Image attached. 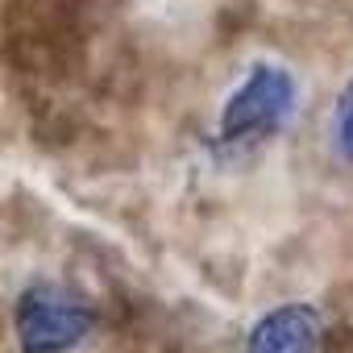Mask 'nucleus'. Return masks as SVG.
I'll use <instances>...</instances> for the list:
<instances>
[{
	"label": "nucleus",
	"mask_w": 353,
	"mask_h": 353,
	"mask_svg": "<svg viewBox=\"0 0 353 353\" xmlns=\"http://www.w3.org/2000/svg\"><path fill=\"white\" fill-rule=\"evenodd\" d=\"M299 108V79L274 63V59H258L245 67V75L233 83V92L225 96L221 112H216V133L212 141L221 150H250L262 145L270 137H279L291 117Z\"/></svg>",
	"instance_id": "nucleus-1"
},
{
	"label": "nucleus",
	"mask_w": 353,
	"mask_h": 353,
	"mask_svg": "<svg viewBox=\"0 0 353 353\" xmlns=\"http://www.w3.org/2000/svg\"><path fill=\"white\" fill-rule=\"evenodd\" d=\"M96 324L92 299L59 279H34L13 299V341L21 353H75L92 341Z\"/></svg>",
	"instance_id": "nucleus-2"
},
{
	"label": "nucleus",
	"mask_w": 353,
	"mask_h": 353,
	"mask_svg": "<svg viewBox=\"0 0 353 353\" xmlns=\"http://www.w3.org/2000/svg\"><path fill=\"white\" fill-rule=\"evenodd\" d=\"M245 353H324V312L303 299L262 312L245 332Z\"/></svg>",
	"instance_id": "nucleus-3"
},
{
	"label": "nucleus",
	"mask_w": 353,
	"mask_h": 353,
	"mask_svg": "<svg viewBox=\"0 0 353 353\" xmlns=\"http://www.w3.org/2000/svg\"><path fill=\"white\" fill-rule=\"evenodd\" d=\"M332 145L345 162H353V75L332 104Z\"/></svg>",
	"instance_id": "nucleus-4"
}]
</instances>
